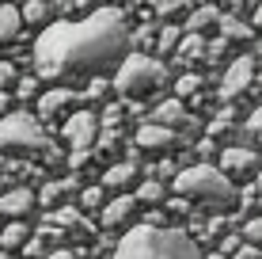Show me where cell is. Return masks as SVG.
<instances>
[{
  "instance_id": "ee69618b",
  "label": "cell",
  "mask_w": 262,
  "mask_h": 259,
  "mask_svg": "<svg viewBox=\"0 0 262 259\" xmlns=\"http://www.w3.org/2000/svg\"><path fill=\"white\" fill-rule=\"evenodd\" d=\"M0 168H4V164H0Z\"/></svg>"
},
{
  "instance_id": "44dd1931",
  "label": "cell",
  "mask_w": 262,
  "mask_h": 259,
  "mask_svg": "<svg viewBox=\"0 0 262 259\" xmlns=\"http://www.w3.org/2000/svg\"><path fill=\"white\" fill-rule=\"evenodd\" d=\"M216 19H221V12H216L213 4H205V8H198V12H190L186 27H190V34H202L205 27H216Z\"/></svg>"
},
{
  "instance_id": "7bdbcfd3",
  "label": "cell",
  "mask_w": 262,
  "mask_h": 259,
  "mask_svg": "<svg viewBox=\"0 0 262 259\" xmlns=\"http://www.w3.org/2000/svg\"><path fill=\"white\" fill-rule=\"evenodd\" d=\"M0 4H4V0H0Z\"/></svg>"
},
{
  "instance_id": "e575fe53",
  "label": "cell",
  "mask_w": 262,
  "mask_h": 259,
  "mask_svg": "<svg viewBox=\"0 0 262 259\" xmlns=\"http://www.w3.org/2000/svg\"><path fill=\"white\" fill-rule=\"evenodd\" d=\"M152 38H156V34H152L148 27H144V31H137V34H129V42H137V46H152Z\"/></svg>"
},
{
  "instance_id": "d6986e66",
  "label": "cell",
  "mask_w": 262,
  "mask_h": 259,
  "mask_svg": "<svg viewBox=\"0 0 262 259\" xmlns=\"http://www.w3.org/2000/svg\"><path fill=\"white\" fill-rule=\"evenodd\" d=\"M27 240H31V229H27L23 221H12V225L0 233V252H15V248H23Z\"/></svg>"
},
{
  "instance_id": "8d00e7d4",
  "label": "cell",
  "mask_w": 262,
  "mask_h": 259,
  "mask_svg": "<svg viewBox=\"0 0 262 259\" xmlns=\"http://www.w3.org/2000/svg\"><path fill=\"white\" fill-rule=\"evenodd\" d=\"M8 103H12V99H8V92H0V118L8 114Z\"/></svg>"
},
{
  "instance_id": "484cf974",
  "label": "cell",
  "mask_w": 262,
  "mask_h": 259,
  "mask_svg": "<svg viewBox=\"0 0 262 259\" xmlns=\"http://www.w3.org/2000/svg\"><path fill=\"white\" fill-rule=\"evenodd\" d=\"M103 206V187H84L80 191V210H99Z\"/></svg>"
},
{
  "instance_id": "60d3db41",
  "label": "cell",
  "mask_w": 262,
  "mask_h": 259,
  "mask_svg": "<svg viewBox=\"0 0 262 259\" xmlns=\"http://www.w3.org/2000/svg\"><path fill=\"white\" fill-rule=\"evenodd\" d=\"M258 198H262V175H258Z\"/></svg>"
},
{
  "instance_id": "d590c367",
  "label": "cell",
  "mask_w": 262,
  "mask_h": 259,
  "mask_svg": "<svg viewBox=\"0 0 262 259\" xmlns=\"http://www.w3.org/2000/svg\"><path fill=\"white\" fill-rule=\"evenodd\" d=\"M247 130H251V133H258V137H262V107H258V111H255V114H251V122H247Z\"/></svg>"
},
{
  "instance_id": "836d02e7",
  "label": "cell",
  "mask_w": 262,
  "mask_h": 259,
  "mask_svg": "<svg viewBox=\"0 0 262 259\" xmlns=\"http://www.w3.org/2000/svg\"><path fill=\"white\" fill-rule=\"evenodd\" d=\"M232 259H262V252L258 248H251V244H243V248H236V255Z\"/></svg>"
},
{
  "instance_id": "9a60e30c",
  "label": "cell",
  "mask_w": 262,
  "mask_h": 259,
  "mask_svg": "<svg viewBox=\"0 0 262 259\" xmlns=\"http://www.w3.org/2000/svg\"><path fill=\"white\" fill-rule=\"evenodd\" d=\"M133 180H137V164H133V160H122V164H114V168L103 172V187L106 191H125Z\"/></svg>"
},
{
  "instance_id": "4316f807",
  "label": "cell",
  "mask_w": 262,
  "mask_h": 259,
  "mask_svg": "<svg viewBox=\"0 0 262 259\" xmlns=\"http://www.w3.org/2000/svg\"><path fill=\"white\" fill-rule=\"evenodd\" d=\"M243 240L262 252V217H255V221H247V225H243Z\"/></svg>"
},
{
  "instance_id": "3957f363",
  "label": "cell",
  "mask_w": 262,
  "mask_h": 259,
  "mask_svg": "<svg viewBox=\"0 0 262 259\" xmlns=\"http://www.w3.org/2000/svg\"><path fill=\"white\" fill-rule=\"evenodd\" d=\"M0 153L8 156H46V160H61L57 145L46 137L42 122L27 111H12L0 118Z\"/></svg>"
},
{
  "instance_id": "83f0119b",
  "label": "cell",
  "mask_w": 262,
  "mask_h": 259,
  "mask_svg": "<svg viewBox=\"0 0 262 259\" xmlns=\"http://www.w3.org/2000/svg\"><path fill=\"white\" fill-rule=\"evenodd\" d=\"M118 122H122V107H118V103H111L103 114H99V126H106V130H114Z\"/></svg>"
},
{
  "instance_id": "7a4b0ae2",
  "label": "cell",
  "mask_w": 262,
  "mask_h": 259,
  "mask_svg": "<svg viewBox=\"0 0 262 259\" xmlns=\"http://www.w3.org/2000/svg\"><path fill=\"white\" fill-rule=\"evenodd\" d=\"M114 259H205L202 248L190 240L183 229H164V225H133L118 240Z\"/></svg>"
},
{
  "instance_id": "ac0fdd59",
  "label": "cell",
  "mask_w": 262,
  "mask_h": 259,
  "mask_svg": "<svg viewBox=\"0 0 262 259\" xmlns=\"http://www.w3.org/2000/svg\"><path fill=\"white\" fill-rule=\"evenodd\" d=\"M216 27H221V38H224V42H243V38H251V27L243 23L239 15H221Z\"/></svg>"
},
{
  "instance_id": "e0dca14e",
  "label": "cell",
  "mask_w": 262,
  "mask_h": 259,
  "mask_svg": "<svg viewBox=\"0 0 262 259\" xmlns=\"http://www.w3.org/2000/svg\"><path fill=\"white\" fill-rule=\"evenodd\" d=\"M202 53H205V38L202 34H186V38H179V46H175V61L179 65H194Z\"/></svg>"
},
{
  "instance_id": "277c9868",
  "label": "cell",
  "mask_w": 262,
  "mask_h": 259,
  "mask_svg": "<svg viewBox=\"0 0 262 259\" xmlns=\"http://www.w3.org/2000/svg\"><path fill=\"white\" fill-rule=\"evenodd\" d=\"M175 191L183 202H205V206H232L236 187L213 164H190L175 175Z\"/></svg>"
},
{
  "instance_id": "b9f144b4",
  "label": "cell",
  "mask_w": 262,
  "mask_h": 259,
  "mask_svg": "<svg viewBox=\"0 0 262 259\" xmlns=\"http://www.w3.org/2000/svg\"><path fill=\"white\" fill-rule=\"evenodd\" d=\"M0 259H12V255H8V252H0Z\"/></svg>"
},
{
  "instance_id": "74e56055",
  "label": "cell",
  "mask_w": 262,
  "mask_h": 259,
  "mask_svg": "<svg viewBox=\"0 0 262 259\" xmlns=\"http://www.w3.org/2000/svg\"><path fill=\"white\" fill-rule=\"evenodd\" d=\"M46 259H76V255H72V252H50Z\"/></svg>"
},
{
  "instance_id": "30bf717a",
  "label": "cell",
  "mask_w": 262,
  "mask_h": 259,
  "mask_svg": "<svg viewBox=\"0 0 262 259\" xmlns=\"http://www.w3.org/2000/svg\"><path fill=\"white\" fill-rule=\"evenodd\" d=\"M72 103H84V95H80L76 88H50V92L38 99V114H34V118L50 122V118H57V114L65 111V107H72Z\"/></svg>"
},
{
  "instance_id": "f1b7e54d",
  "label": "cell",
  "mask_w": 262,
  "mask_h": 259,
  "mask_svg": "<svg viewBox=\"0 0 262 259\" xmlns=\"http://www.w3.org/2000/svg\"><path fill=\"white\" fill-rule=\"evenodd\" d=\"M179 8H183V0H152V12L164 15V19H167V15H175Z\"/></svg>"
},
{
  "instance_id": "8992f818",
  "label": "cell",
  "mask_w": 262,
  "mask_h": 259,
  "mask_svg": "<svg viewBox=\"0 0 262 259\" xmlns=\"http://www.w3.org/2000/svg\"><path fill=\"white\" fill-rule=\"evenodd\" d=\"M65 141L72 145V156H69V164L72 168H80V164H88V156H92V149H95V137H99V114L92 111H76V114H69L65 118Z\"/></svg>"
},
{
  "instance_id": "d4e9b609",
  "label": "cell",
  "mask_w": 262,
  "mask_h": 259,
  "mask_svg": "<svg viewBox=\"0 0 262 259\" xmlns=\"http://www.w3.org/2000/svg\"><path fill=\"white\" fill-rule=\"evenodd\" d=\"M198 88H202V76L198 73H186L175 80V99H186V95H198Z\"/></svg>"
},
{
  "instance_id": "ab89813d",
  "label": "cell",
  "mask_w": 262,
  "mask_h": 259,
  "mask_svg": "<svg viewBox=\"0 0 262 259\" xmlns=\"http://www.w3.org/2000/svg\"><path fill=\"white\" fill-rule=\"evenodd\" d=\"M232 4H236V8H247V4H255V0H232Z\"/></svg>"
},
{
  "instance_id": "5b68a950",
  "label": "cell",
  "mask_w": 262,
  "mask_h": 259,
  "mask_svg": "<svg viewBox=\"0 0 262 259\" xmlns=\"http://www.w3.org/2000/svg\"><path fill=\"white\" fill-rule=\"evenodd\" d=\"M167 84V69L164 61L144 57V53H125L118 73H114V88L129 99H141V95H152L156 88Z\"/></svg>"
},
{
  "instance_id": "f35d334b",
  "label": "cell",
  "mask_w": 262,
  "mask_h": 259,
  "mask_svg": "<svg viewBox=\"0 0 262 259\" xmlns=\"http://www.w3.org/2000/svg\"><path fill=\"white\" fill-rule=\"evenodd\" d=\"M255 27H258V31H262V4L255 8Z\"/></svg>"
},
{
  "instance_id": "6da1fadb",
  "label": "cell",
  "mask_w": 262,
  "mask_h": 259,
  "mask_svg": "<svg viewBox=\"0 0 262 259\" xmlns=\"http://www.w3.org/2000/svg\"><path fill=\"white\" fill-rule=\"evenodd\" d=\"M129 50V27L118 8H99L84 23L57 19L34 42V65L38 76L57 80L65 73H92L99 76L103 69L122 65Z\"/></svg>"
},
{
  "instance_id": "5bb4252c",
  "label": "cell",
  "mask_w": 262,
  "mask_h": 259,
  "mask_svg": "<svg viewBox=\"0 0 262 259\" xmlns=\"http://www.w3.org/2000/svg\"><path fill=\"white\" fill-rule=\"evenodd\" d=\"M133 210H137V198H133V194H118L114 202H106V206H103V225L106 229L125 225V221L133 217Z\"/></svg>"
},
{
  "instance_id": "ba28073f",
  "label": "cell",
  "mask_w": 262,
  "mask_h": 259,
  "mask_svg": "<svg viewBox=\"0 0 262 259\" xmlns=\"http://www.w3.org/2000/svg\"><path fill=\"white\" fill-rule=\"evenodd\" d=\"M251 80H255V57H236L221 80V95L224 99H236V95H243L251 88Z\"/></svg>"
},
{
  "instance_id": "f546056e",
  "label": "cell",
  "mask_w": 262,
  "mask_h": 259,
  "mask_svg": "<svg viewBox=\"0 0 262 259\" xmlns=\"http://www.w3.org/2000/svg\"><path fill=\"white\" fill-rule=\"evenodd\" d=\"M106 88H111V84H106L103 76H92V84H88L84 99H103V95H106Z\"/></svg>"
},
{
  "instance_id": "7402d4cb",
  "label": "cell",
  "mask_w": 262,
  "mask_h": 259,
  "mask_svg": "<svg viewBox=\"0 0 262 259\" xmlns=\"http://www.w3.org/2000/svg\"><path fill=\"white\" fill-rule=\"evenodd\" d=\"M50 15H53V8L46 4V0H27L23 4V12H19V19H27V23H50Z\"/></svg>"
},
{
  "instance_id": "4dcf8cb0",
  "label": "cell",
  "mask_w": 262,
  "mask_h": 259,
  "mask_svg": "<svg viewBox=\"0 0 262 259\" xmlns=\"http://www.w3.org/2000/svg\"><path fill=\"white\" fill-rule=\"evenodd\" d=\"M34 88H38V80H34V76L15 80V95H19V99H31V95H34Z\"/></svg>"
},
{
  "instance_id": "cb8c5ba5",
  "label": "cell",
  "mask_w": 262,
  "mask_h": 259,
  "mask_svg": "<svg viewBox=\"0 0 262 259\" xmlns=\"http://www.w3.org/2000/svg\"><path fill=\"white\" fill-rule=\"evenodd\" d=\"M133 198H137V202H164V183H160V180H144Z\"/></svg>"
},
{
  "instance_id": "52a82bcc",
  "label": "cell",
  "mask_w": 262,
  "mask_h": 259,
  "mask_svg": "<svg viewBox=\"0 0 262 259\" xmlns=\"http://www.w3.org/2000/svg\"><path fill=\"white\" fill-rule=\"evenodd\" d=\"M42 233H53V236H88L92 233V225L84 221V213H80L76 206H53L46 225H42Z\"/></svg>"
},
{
  "instance_id": "ffe728a7",
  "label": "cell",
  "mask_w": 262,
  "mask_h": 259,
  "mask_svg": "<svg viewBox=\"0 0 262 259\" xmlns=\"http://www.w3.org/2000/svg\"><path fill=\"white\" fill-rule=\"evenodd\" d=\"M19 8H12V4H0V42H12L15 34H19Z\"/></svg>"
},
{
  "instance_id": "7c38bea8",
  "label": "cell",
  "mask_w": 262,
  "mask_h": 259,
  "mask_svg": "<svg viewBox=\"0 0 262 259\" xmlns=\"http://www.w3.org/2000/svg\"><path fill=\"white\" fill-rule=\"evenodd\" d=\"M34 210V194L27 187H15V191L0 194V217H12V221H23L27 213Z\"/></svg>"
},
{
  "instance_id": "4fadbf2b",
  "label": "cell",
  "mask_w": 262,
  "mask_h": 259,
  "mask_svg": "<svg viewBox=\"0 0 262 259\" xmlns=\"http://www.w3.org/2000/svg\"><path fill=\"white\" fill-rule=\"evenodd\" d=\"M137 145L141 149H152V153H167V149H175L179 145V133H171V130H164V126H141L137 130Z\"/></svg>"
},
{
  "instance_id": "1f68e13d",
  "label": "cell",
  "mask_w": 262,
  "mask_h": 259,
  "mask_svg": "<svg viewBox=\"0 0 262 259\" xmlns=\"http://www.w3.org/2000/svg\"><path fill=\"white\" fill-rule=\"evenodd\" d=\"M228 130H232V114L224 111V114H216V118H213V126H209V133H213V137H221V133H228Z\"/></svg>"
},
{
  "instance_id": "2e32d148",
  "label": "cell",
  "mask_w": 262,
  "mask_h": 259,
  "mask_svg": "<svg viewBox=\"0 0 262 259\" xmlns=\"http://www.w3.org/2000/svg\"><path fill=\"white\" fill-rule=\"evenodd\" d=\"M80 191V183L76 180H72V175H69V180H50L46 187H42V194H38V202H42V206H57V202L61 198H69V194H76Z\"/></svg>"
},
{
  "instance_id": "8fae6325",
  "label": "cell",
  "mask_w": 262,
  "mask_h": 259,
  "mask_svg": "<svg viewBox=\"0 0 262 259\" xmlns=\"http://www.w3.org/2000/svg\"><path fill=\"white\" fill-rule=\"evenodd\" d=\"M255 164H258L255 149L232 145V149H224V153H221V172L224 175H247V172H255Z\"/></svg>"
},
{
  "instance_id": "d6a6232c",
  "label": "cell",
  "mask_w": 262,
  "mask_h": 259,
  "mask_svg": "<svg viewBox=\"0 0 262 259\" xmlns=\"http://www.w3.org/2000/svg\"><path fill=\"white\" fill-rule=\"evenodd\" d=\"M15 80H19V76H15V65H12V61H0V88H12Z\"/></svg>"
},
{
  "instance_id": "9c48e42d",
  "label": "cell",
  "mask_w": 262,
  "mask_h": 259,
  "mask_svg": "<svg viewBox=\"0 0 262 259\" xmlns=\"http://www.w3.org/2000/svg\"><path fill=\"white\" fill-rule=\"evenodd\" d=\"M152 126H164L171 133H183V130L194 126V118H190V111L183 107V99H164L156 111H152Z\"/></svg>"
},
{
  "instance_id": "603a6c76",
  "label": "cell",
  "mask_w": 262,
  "mask_h": 259,
  "mask_svg": "<svg viewBox=\"0 0 262 259\" xmlns=\"http://www.w3.org/2000/svg\"><path fill=\"white\" fill-rule=\"evenodd\" d=\"M179 38H183V31H179V27H160V34H156V53H160V57L175 53Z\"/></svg>"
}]
</instances>
